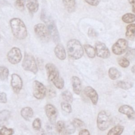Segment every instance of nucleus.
Instances as JSON below:
<instances>
[{
  "mask_svg": "<svg viewBox=\"0 0 135 135\" xmlns=\"http://www.w3.org/2000/svg\"><path fill=\"white\" fill-rule=\"evenodd\" d=\"M12 33L20 40L25 39L27 36V31L23 21L19 18H13L9 21Z\"/></svg>",
  "mask_w": 135,
  "mask_h": 135,
  "instance_id": "nucleus-1",
  "label": "nucleus"
},
{
  "mask_svg": "<svg viewBox=\"0 0 135 135\" xmlns=\"http://www.w3.org/2000/svg\"><path fill=\"white\" fill-rule=\"evenodd\" d=\"M45 69L49 80L59 89H62L64 85V80L60 76L57 67L52 63L45 65Z\"/></svg>",
  "mask_w": 135,
  "mask_h": 135,
  "instance_id": "nucleus-2",
  "label": "nucleus"
},
{
  "mask_svg": "<svg viewBox=\"0 0 135 135\" xmlns=\"http://www.w3.org/2000/svg\"><path fill=\"white\" fill-rule=\"evenodd\" d=\"M40 18L41 20L45 23L50 35L52 38L54 42L56 44H58L60 41V35L56 24L52 17L43 10L41 12Z\"/></svg>",
  "mask_w": 135,
  "mask_h": 135,
  "instance_id": "nucleus-3",
  "label": "nucleus"
},
{
  "mask_svg": "<svg viewBox=\"0 0 135 135\" xmlns=\"http://www.w3.org/2000/svg\"><path fill=\"white\" fill-rule=\"evenodd\" d=\"M66 48L68 55L72 60H78L83 55V47L78 40H70L67 43Z\"/></svg>",
  "mask_w": 135,
  "mask_h": 135,
  "instance_id": "nucleus-4",
  "label": "nucleus"
},
{
  "mask_svg": "<svg viewBox=\"0 0 135 135\" xmlns=\"http://www.w3.org/2000/svg\"><path fill=\"white\" fill-rule=\"evenodd\" d=\"M112 121L111 113L105 110H101L98 114L97 124L101 131H104L109 128Z\"/></svg>",
  "mask_w": 135,
  "mask_h": 135,
  "instance_id": "nucleus-5",
  "label": "nucleus"
},
{
  "mask_svg": "<svg viewBox=\"0 0 135 135\" xmlns=\"http://www.w3.org/2000/svg\"><path fill=\"white\" fill-rule=\"evenodd\" d=\"M22 66L24 70L30 71L34 74H36L38 71V67L35 59L33 55L29 53H25Z\"/></svg>",
  "mask_w": 135,
  "mask_h": 135,
  "instance_id": "nucleus-6",
  "label": "nucleus"
},
{
  "mask_svg": "<svg viewBox=\"0 0 135 135\" xmlns=\"http://www.w3.org/2000/svg\"><path fill=\"white\" fill-rule=\"evenodd\" d=\"M34 31L36 35L41 41L47 42L50 40V35L46 25L43 23H38L34 26Z\"/></svg>",
  "mask_w": 135,
  "mask_h": 135,
  "instance_id": "nucleus-7",
  "label": "nucleus"
},
{
  "mask_svg": "<svg viewBox=\"0 0 135 135\" xmlns=\"http://www.w3.org/2000/svg\"><path fill=\"white\" fill-rule=\"evenodd\" d=\"M128 42L124 38L118 39L112 45V51L115 55H121L127 51Z\"/></svg>",
  "mask_w": 135,
  "mask_h": 135,
  "instance_id": "nucleus-8",
  "label": "nucleus"
},
{
  "mask_svg": "<svg viewBox=\"0 0 135 135\" xmlns=\"http://www.w3.org/2000/svg\"><path fill=\"white\" fill-rule=\"evenodd\" d=\"M33 94L37 99H43L46 94V89L40 82L35 80L33 82Z\"/></svg>",
  "mask_w": 135,
  "mask_h": 135,
  "instance_id": "nucleus-9",
  "label": "nucleus"
},
{
  "mask_svg": "<svg viewBox=\"0 0 135 135\" xmlns=\"http://www.w3.org/2000/svg\"><path fill=\"white\" fill-rule=\"evenodd\" d=\"M7 59L12 64H18L22 59L21 50L17 47H12L7 54Z\"/></svg>",
  "mask_w": 135,
  "mask_h": 135,
  "instance_id": "nucleus-10",
  "label": "nucleus"
},
{
  "mask_svg": "<svg viewBox=\"0 0 135 135\" xmlns=\"http://www.w3.org/2000/svg\"><path fill=\"white\" fill-rule=\"evenodd\" d=\"M97 55L100 58L107 59L110 56V52L105 44L101 42H97L95 44Z\"/></svg>",
  "mask_w": 135,
  "mask_h": 135,
  "instance_id": "nucleus-11",
  "label": "nucleus"
},
{
  "mask_svg": "<svg viewBox=\"0 0 135 135\" xmlns=\"http://www.w3.org/2000/svg\"><path fill=\"white\" fill-rule=\"evenodd\" d=\"M45 112L50 123L54 124L57 117V111L56 108L51 104H47L45 106Z\"/></svg>",
  "mask_w": 135,
  "mask_h": 135,
  "instance_id": "nucleus-12",
  "label": "nucleus"
},
{
  "mask_svg": "<svg viewBox=\"0 0 135 135\" xmlns=\"http://www.w3.org/2000/svg\"><path fill=\"white\" fill-rule=\"evenodd\" d=\"M11 85L13 91L16 93H18L23 86V81L20 76L16 73H13L11 75Z\"/></svg>",
  "mask_w": 135,
  "mask_h": 135,
  "instance_id": "nucleus-13",
  "label": "nucleus"
},
{
  "mask_svg": "<svg viewBox=\"0 0 135 135\" xmlns=\"http://www.w3.org/2000/svg\"><path fill=\"white\" fill-rule=\"evenodd\" d=\"M118 111L126 115L130 120H135V111L130 105L124 104L121 105Z\"/></svg>",
  "mask_w": 135,
  "mask_h": 135,
  "instance_id": "nucleus-14",
  "label": "nucleus"
},
{
  "mask_svg": "<svg viewBox=\"0 0 135 135\" xmlns=\"http://www.w3.org/2000/svg\"><path fill=\"white\" fill-rule=\"evenodd\" d=\"M84 91L85 95L90 98L92 103L94 105H96L98 101L99 96L95 90L90 86H87L84 88Z\"/></svg>",
  "mask_w": 135,
  "mask_h": 135,
  "instance_id": "nucleus-15",
  "label": "nucleus"
},
{
  "mask_svg": "<svg viewBox=\"0 0 135 135\" xmlns=\"http://www.w3.org/2000/svg\"><path fill=\"white\" fill-rule=\"evenodd\" d=\"M54 53L56 56L60 60H64L66 59V52L64 47L62 44L58 43L54 48Z\"/></svg>",
  "mask_w": 135,
  "mask_h": 135,
  "instance_id": "nucleus-16",
  "label": "nucleus"
},
{
  "mask_svg": "<svg viewBox=\"0 0 135 135\" xmlns=\"http://www.w3.org/2000/svg\"><path fill=\"white\" fill-rule=\"evenodd\" d=\"M71 82L74 92L76 94H80L82 89V85L80 79L76 76H73L71 78Z\"/></svg>",
  "mask_w": 135,
  "mask_h": 135,
  "instance_id": "nucleus-17",
  "label": "nucleus"
},
{
  "mask_svg": "<svg viewBox=\"0 0 135 135\" xmlns=\"http://www.w3.org/2000/svg\"><path fill=\"white\" fill-rule=\"evenodd\" d=\"M39 4L37 0H27L26 7L29 12L33 14L37 12L38 9Z\"/></svg>",
  "mask_w": 135,
  "mask_h": 135,
  "instance_id": "nucleus-18",
  "label": "nucleus"
},
{
  "mask_svg": "<svg viewBox=\"0 0 135 135\" xmlns=\"http://www.w3.org/2000/svg\"><path fill=\"white\" fill-rule=\"evenodd\" d=\"M11 117V112L8 110L0 111V127H3L7 123Z\"/></svg>",
  "mask_w": 135,
  "mask_h": 135,
  "instance_id": "nucleus-19",
  "label": "nucleus"
},
{
  "mask_svg": "<svg viewBox=\"0 0 135 135\" xmlns=\"http://www.w3.org/2000/svg\"><path fill=\"white\" fill-rule=\"evenodd\" d=\"M33 109L29 107H24L21 110V116L26 120H29L33 116Z\"/></svg>",
  "mask_w": 135,
  "mask_h": 135,
  "instance_id": "nucleus-20",
  "label": "nucleus"
},
{
  "mask_svg": "<svg viewBox=\"0 0 135 135\" xmlns=\"http://www.w3.org/2000/svg\"><path fill=\"white\" fill-rule=\"evenodd\" d=\"M126 37L130 40H133L135 37V23H131L127 25L126 32Z\"/></svg>",
  "mask_w": 135,
  "mask_h": 135,
  "instance_id": "nucleus-21",
  "label": "nucleus"
},
{
  "mask_svg": "<svg viewBox=\"0 0 135 135\" xmlns=\"http://www.w3.org/2000/svg\"><path fill=\"white\" fill-rule=\"evenodd\" d=\"M63 5L66 10L69 13L73 12L76 7L75 0H62Z\"/></svg>",
  "mask_w": 135,
  "mask_h": 135,
  "instance_id": "nucleus-22",
  "label": "nucleus"
},
{
  "mask_svg": "<svg viewBox=\"0 0 135 135\" xmlns=\"http://www.w3.org/2000/svg\"><path fill=\"white\" fill-rule=\"evenodd\" d=\"M108 75L111 80H115L121 77V73L117 68L111 67L109 69Z\"/></svg>",
  "mask_w": 135,
  "mask_h": 135,
  "instance_id": "nucleus-23",
  "label": "nucleus"
},
{
  "mask_svg": "<svg viewBox=\"0 0 135 135\" xmlns=\"http://www.w3.org/2000/svg\"><path fill=\"white\" fill-rule=\"evenodd\" d=\"M124 127L121 125H116L113 127L108 132L107 135H121L124 130Z\"/></svg>",
  "mask_w": 135,
  "mask_h": 135,
  "instance_id": "nucleus-24",
  "label": "nucleus"
},
{
  "mask_svg": "<svg viewBox=\"0 0 135 135\" xmlns=\"http://www.w3.org/2000/svg\"><path fill=\"white\" fill-rule=\"evenodd\" d=\"M56 128L60 135H69L67 133L65 123L62 121H58L56 123Z\"/></svg>",
  "mask_w": 135,
  "mask_h": 135,
  "instance_id": "nucleus-25",
  "label": "nucleus"
},
{
  "mask_svg": "<svg viewBox=\"0 0 135 135\" xmlns=\"http://www.w3.org/2000/svg\"><path fill=\"white\" fill-rule=\"evenodd\" d=\"M83 47H84L85 52L88 57H89L90 58H94L95 56V55H96L95 49L92 46H91L90 44H86L84 45Z\"/></svg>",
  "mask_w": 135,
  "mask_h": 135,
  "instance_id": "nucleus-26",
  "label": "nucleus"
},
{
  "mask_svg": "<svg viewBox=\"0 0 135 135\" xmlns=\"http://www.w3.org/2000/svg\"><path fill=\"white\" fill-rule=\"evenodd\" d=\"M117 86L123 90H128L133 86V83L129 81H119L117 82Z\"/></svg>",
  "mask_w": 135,
  "mask_h": 135,
  "instance_id": "nucleus-27",
  "label": "nucleus"
},
{
  "mask_svg": "<svg viewBox=\"0 0 135 135\" xmlns=\"http://www.w3.org/2000/svg\"><path fill=\"white\" fill-rule=\"evenodd\" d=\"M122 20L126 23L131 24L135 21V15L132 13H126L122 16Z\"/></svg>",
  "mask_w": 135,
  "mask_h": 135,
  "instance_id": "nucleus-28",
  "label": "nucleus"
},
{
  "mask_svg": "<svg viewBox=\"0 0 135 135\" xmlns=\"http://www.w3.org/2000/svg\"><path fill=\"white\" fill-rule=\"evenodd\" d=\"M9 74V70L4 66H0V80L4 81L7 79Z\"/></svg>",
  "mask_w": 135,
  "mask_h": 135,
  "instance_id": "nucleus-29",
  "label": "nucleus"
},
{
  "mask_svg": "<svg viewBox=\"0 0 135 135\" xmlns=\"http://www.w3.org/2000/svg\"><path fill=\"white\" fill-rule=\"evenodd\" d=\"M62 98L67 102L68 103H72L73 101V95L72 94V93L68 91H64L63 92H62Z\"/></svg>",
  "mask_w": 135,
  "mask_h": 135,
  "instance_id": "nucleus-30",
  "label": "nucleus"
},
{
  "mask_svg": "<svg viewBox=\"0 0 135 135\" xmlns=\"http://www.w3.org/2000/svg\"><path fill=\"white\" fill-rule=\"evenodd\" d=\"M124 57L129 61L133 60L135 57V49L130 48L128 49Z\"/></svg>",
  "mask_w": 135,
  "mask_h": 135,
  "instance_id": "nucleus-31",
  "label": "nucleus"
},
{
  "mask_svg": "<svg viewBox=\"0 0 135 135\" xmlns=\"http://www.w3.org/2000/svg\"><path fill=\"white\" fill-rule=\"evenodd\" d=\"M53 124H47L46 132L48 135H56L57 133L56 128L53 125Z\"/></svg>",
  "mask_w": 135,
  "mask_h": 135,
  "instance_id": "nucleus-32",
  "label": "nucleus"
},
{
  "mask_svg": "<svg viewBox=\"0 0 135 135\" xmlns=\"http://www.w3.org/2000/svg\"><path fill=\"white\" fill-rule=\"evenodd\" d=\"M118 63L121 67L126 68L128 67L130 65V61L124 57H122L119 59L118 61Z\"/></svg>",
  "mask_w": 135,
  "mask_h": 135,
  "instance_id": "nucleus-33",
  "label": "nucleus"
},
{
  "mask_svg": "<svg viewBox=\"0 0 135 135\" xmlns=\"http://www.w3.org/2000/svg\"><path fill=\"white\" fill-rule=\"evenodd\" d=\"M14 133L12 128H7L6 127H2L0 130V135H12Z\"/></svg>",
  "mask_w": 135,
  "mask_h": 135,
  "instance_id": "nucleus-34",
  "label": "nucleus"
},
{
  "mask_svg": "<svg viewBox=\"0 0 135 135\" xmlns=\"http://www.w3.org/2000/svg\"><path fill=\"white\" fill-rule=\"evenodd\" d=\"M25 2V0H16L14 4L15 6L17 9L22 11L24 9Z\"/></svg>",
  "mask_w": 135,
  "mask_h": 135,
  "instance_id": "nucleus-35",
  "label": "nucleus"
},
{
  "mask_svg": "<svg viewBox=\"0 0 135 135\" xmlns=\"http://www.w3.org/2000/svg\"><path fill=\"white\" fill-rule=\"evenodd\" d=\"M61 107L62 109L68 113H70L72 112V107L68 102H62L61 103Z\"/></svg>",
  "mask_w": 135,
  "mask_h": 135,
  "instance_id": "nucleus-36",
  "label": "nucleus"
},
{
  "mask_svg": "<svg viewBox=\"0 0 135 135\" xmlns=\"http://www.w3.org/2000/svg\"><path fill=\"white\" fill-rule=\"evenodd\" d=\"M46 93L47 94V96L50 98H54L56 96V93L55 90L54 89V88H53L51 86H49L47 88V89H46Z\"/></svg>",
  "mask_w": 135,
  "mask_h": 135,
  "instance_id": "nucleus-37",
  "label": "nucleus"
},
{
  "mask_svg": "<svg viewBox=\"0 0 135 135\" xmlns=\"http://www.w3.org/2000/svg\"><path fill=\"white\" fill-rule=\"evenodd\" d=\"M32 127L35 130H37V131L40 130L41 129V120L38 118L35 119L33 122Z\"/></svg>",
  "mask_w": 135,
  "mask_h": 135,
  "instance_id": "nucleus-38",
  "label": "nucleus"
},
{
  "mask_svg": "<svg viewBox=\"0 0 135 135\" xmlns=\"http://www.w3.org/2000/svg\"><path fill=\"white\" fill-rule=\"evenodd\" d=\"M72 123L75 128H82L85 125L84 122L78 118H74Z\"/></svg>",
  "mask_w": 135,
  "mask_h": 135,
  "instance_id": "nucleus-39",
  "label": "nucleus"
},
{
  "mask_svg": "<svg viewBox=\"0 0 135 135\" xmlns=\"http://www.w3.org/2000/svg\"><path fill=\"white\" fill-rule=\"evenodd\" d=\"M88 35L90 37L94 38L98 36V33L94 29L89 28L88 30Z\"/></svg>",
  "mask_w": 135,
  "mask_h": 135,
  "instance_id": "nucleus-40",
  "label": "nucleus"
},
{
  "mask_svg": "<svg viewBox=\"0 0 135 135\" xmlns=\"http://www.w3.org/2000/svg\"><path fill=\"white\" fill-rule=\"evenodd\" d=\"M85 2L90 5L96 6L100 3V0H84Z\"/></svg>",
  "mask_w": 135,
  "mask_h": 135,
  "instance_id": "nucleus-41",
  "label": "nucleus"
},
{
  "mask_svg": "<svg viewBox=\"0 0 135 135\" xmlns=\"http://www.w3.org/2000/svg\"><path fill=\"white\" fill-rule=\"evenodd\" d=\"M7 102V95L5 93L0 91V103H6Z\"/></svg>",
  "mask_w": 135,
  "mask_h": 135,
  "instance_id": "nucleus-42",
  "label": "nucleus"
},
{
  "mask_svg": "<svg viewBox=\"0 0 135 135\" xmlns=\"http://www.w3.org/2000/svg\"><path fill=\"white\" fill-rule=\"evenodd\" d=\"M79 135H90V133L88 130L84 129L80 131L79 133Z\"/></svg>",
  "mask_w": 135,
  "mask_h": 135,
  "instance_id": "nucleus-43",
  "label": "nucleus"
},
{
  "mask_svg": "<svg viewBox=\"0 0 135 135\" xmlns=\"http://www.w3.org/2000/svg\"><path fill=\"white\" fill-rule=\"evenodd\" d=\"M129 4L132 6V12L135 14V0H128Z\"/></svg>",
  "mask_w": 135,
  "mask_h": 135,
  "instance_id": "nucleus-44",
  "label": "nucleus"
},
{
  "mask_svg": "<svg viewBox=\"0 0 135 135\" xmlns=\"http://www.w3.org/2000/svg\"><path fill=\"white\" fill-rule=\"evenodd\" d=\"M37 135H47V133L44 129H40V130H38Z\"/></svg>",
  "mask_w": 135,
  "mask_h": 135,
  "instance_id": "nucleus-45",
  "label": "nucleus"
},
{
  "mask_svg": "<svg viewBox=\"0 0 135 135\" xmlns=\"http://www.w3.org/2000/svg\"><path fill=\"white\" fill-rule=\"evenodd\" d=\"M131 71L132 72V73H133V74H135V65H133L131 68Z\"/></svg>",
  "mask_w": 135,
  "mask_h": 135,
  "instance_id": "nucleus-46",
  "label": "nucleus"
},
{
  "mask_svg": "<svg viewBox=\"0 0 135 135\" xmlns=\"http://www.w3.org/2000/svg\"><path fill=\"white\" fill-rule=\"evenodd\" d=\"M134 135H135V130H134Z\"/></svg>",
  "mask_w": 135,
  "mask_h": 135,
  "instance_id": "nucleus-47",
  "label": "nucleus"
},
{
  "mask_svg": "<svg viewBox=\"0 0 135 135\" xmlns=\"http://www.w3.org/2000/svg\"><path fill=\"white\" fill-rule=\"evenodd\" d=\"M0 41H1V35H0Z\"/></svg>",
  "mask_w": 135,
  "mask_h": 135,
  "instance_id": "nucleus-48",
  "label": "nucleus"
}]
</instances>
